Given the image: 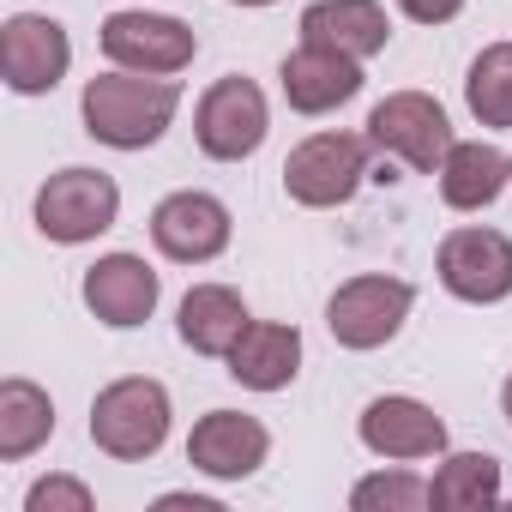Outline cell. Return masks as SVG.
Returning a JSON list of instances; mask_svg holds the SVG:
<instances>
[{
  "instance_id": "6da1fadb",
  "label": "cell",
  "mask_w": 512,
  "mask_h": 512,
  "mask_svg": "<svg viewBox=\"0 0 512 512\" xmlns=\"http://www.w3.org/2000/svg\"><path fill=\"white\" fill-rule=\"evenodd\" d=\"M181 109V85L175 79H151V73H103L85 85L79 97V115H85V133L97 145H115V151H145L169 133Z\"/></svg>"
},
{
  "instance_id": "7a4b0ae2",
  "label": "cell",
  "mask_w": 512,
  "mask_h": 512,
  "mask_svg": "<svg viewBox=\"0 0 512 512\" xmlns=\"http://www.w3.org/2000/svg\"><path fill=\"white\" fill-rule=\"evenodd\" d=\"M91 440H97V452H109L121 464L151 458L169 440V392H163V380L127 374V380L103 386L91 398Z\"/></svg>"
},
{
  "instance_id": "3957f363",
  "label": "cell",
  "mask_w": 512,
  "mask_h": 512,
  "mask_svg": "<svg viewBox=\"0 0 512 512\" xmlns=\"http://www.w3.org/2000/svg\"><path fill=\"white\" fill-rule=\"evenodd\" d=\"M368 151H374L368 133H314L284 157V193L308 211L350 205L356 187L368 181Z\"/></svg>"
},
{
  "instance_id": "277c9868",
  "label": "cell",
  "mask_w": 512,
  "mask_h": 512,
  "mask_svg": "<svg viewBox=\"0 0 512 512\" xmlns=\"http://www.w3.org/2000/svg\"><path fill=\"white\" fill-rule=\"evenodd\" d=\"M368 139L374 151H386L392 163L416 169V175H440L446 151H452V121L428 91H392L374 103L368 115Z\"/></svg>"
},
{
  "instance_id": "5b68a950",
  "label": "cell",
  "mask_w": 512,
  "mask_h": 512,
  "mask_svg": "<svg viewBox=\"0 0 512 512\" xmlns=\"http://www.w3.org/2000/svg\"><path fill=\"white\" fill-rule=\"evenodd\" d=\"M121 217V187L103 169H61L37 187V229L61 247L109 235Z\"/></svg>"
},
{
  "instance_id": "8992f818",
  "label": "cell",
  "mask_w": 512,
  "mask_h": 512,
  "mask_svg": "<svg viewBox=\"0 0 512 512\" xmlns=\"http://www.w3.org/2000/svg\"><path fill=\"white\" fill-rule=\"evenodd\" d=\"M266 133H272L266 91L253 85V79H241V73H223V79L199 97V109H193V139H199V151L217 157V163L253 157V151L266 145Z\"/></svg>"
},
{
  "instance_id": "52a82bcc",
  "label": "cell",
  "mask_w": 512,
  "mask_h": 512,
  "mask_svg": "<svg viewBox=\"0 0 512 512\" xmlns=\"http://www.w3.org/2000/svg\"><path fill=\"white\" fill-rule=\"evenodd\" d=\"M97 43H103L109 67L151 73V79H169V73L193 67V55H199L193 25H181L169 13H109L103 31H97Z\"/></svg>"
},
{
  "instance_id": "ba28073f",
  "label": "cell",
  "mask_w": 512,
  "mask_h": 512,
  "mask_svg": "<svg viewBox=\"0 0 512 512\" xmlns=\"http://www.w3.org/2000/svg\"><path fill=\"white\" fill-rule=\"evenodd\" d=\"M410 302L416 290L404 278H386V272H368V278H350L332 290L326 302V326L344 350H380L398 338V326L410 320Z\"/></svg>"
},
{
  "instance_id": "9c48e42d",
  "label": "cell",
  "mask_w": 512,
  "mask_h": 512,
  "mask_svg": "<svg viewBox=\"0 0 512 512\" xmlns=\"http://www.w3.org/2000/svg\"><path fill=\"white\" fill-rule=\"evenodd\" d=\"M434 272H440L446 296H458V302H476V308L506 302L512 296V235L464 223V229H452L440 241Z\"/></svg>"
},
{
  "instance_id": "30bf717a",
  "label": "cell",
  "mask_w": 512,
  "mask_h": 512,
  "mask_svg": "<svg viewBox=\"0 0 512 512\" xmlns=\"http://www.w3.org/2000/svg\"><path fill=\"white\" fill-rule=\"evenodd\" d=\"M73 67V43L49 13H13L0 25V79L19 97H43L67 79Z\"/></svg>"
},
{
  "instance_id": "8fae6325",
  "label": "cell",
  "mask_w": 512,
  "mask_h": 512,
  "mask_svg": "<svg viewBox=\"0 0 512 512\" xmlns=\"http://www.w3.org/2000/svg\"><path fill=\"white\" fill-rule=\"evenodd\" d=\"M151 241L175 266H205V260H217V253L229 247V205L217 193L181 187V193H169L151 211Z\"/></svg>"
},
{
  "instance_id": "7c38bea8",
  "label": "cell",
  "mask_w": 512,
  "mask_h": 512,
  "mask_svg": "<svg viewBox=\"0 0 512 512\" xmlns=\"http://www.w3.org/2000/svg\"><path fill=\"white\" fill-rule=\"evenodd\" d=\"M266 452H272L266 422H260V416H241V410H211V416H199L193 434H187V464L205 470V476H217V482L253 476V470L266 464Z\"/></svg>"
},
{
  "instance_id": "4fadbf2b",
  "label": "cell",
  "mask_w": 512,
  "mask_h": 512,
  "mask_svg": "<svg viewBox=\"0 0 512 512\" xmlns=\"http://www.w3.org/2000/svg\"><path fill=\"white\" fill-rule=\"evenodd\" d=\"M157 296H163V284L139 253H103V260L85 272V308L115 332L145 326L157 314Z\"/></svg>"
},
{
  "instance_id": "5bb4252c",
  "label": "cell",
  "mask_w": 512,
  "mask_h": 512,
  "mask_svg": "<svg viewBox=\"0 0 512 512\" xmlns=\"http://www.w3.org/2000/svg\"><path fill=\"white\" fill-rule=\"evenodd\" d=\"M362 446L374 452V458H398V464H410V458H440L446 452V422L422 404V398H404V392H386V398H374L368 410H362Z\"/></svg>"
},
{
  "instance_id": "9a60e30c",
  "label": "cell",
  "mask_w": 512,
  "mask_h": 512,
  "mask_svg": "<svg viewBox=\"0 0 512 512\" xmlns=\"http://www.w3.org/2000/svg\"><path fill=\"white\" fill-rule=\"evenodd\" d=\"M278 85H284V103H290L296 115H332V109H344V103L362 91V61L302 43L296 55H284Z\"/></svg>"
},
{
  "instance_id": "2e32d148",
  "label": "cell",
  "mask_w": 512,
  "mask_h": 512,
  "mask_svg": "<svg viewBox=\"0 0 512 512\" xmlns=\"http://www.w3.org/2000/svg\"><path fill=\"white\" fill-rule=\"evenodd\" d=\"M223 362H229V380L247 392H284L302 374V332L284 320H247V332Z\"/></svg>"
},
{
  "instance_id": "e0dca14e",
  "label": "cell",
  "mask_w": 512,
  "mask_h": 512,
  "mask_svg": "<svg viewBox=\"0 0 512 512\" xmlns=\"http://www.w3.org/2000/svg\"><path fill=\"white\" fill-rule=\"evenodd\" d=\"M386 37H392V25H386L380 0H314V7L302 13V43L332 49V55H350V61L380 55Z\"/></svg>"
},
{
  "instance_id": "ac0fdd59",
  "label": "cell",
  "mask_w": 512,
  "mask_h": 512,
  "mask_svg": "<svg viewBox=\"0 0 512 512\" xmlns=\"http://www.w3.org/2000/svg\"><path fill=\"white\" fill-rule=\"evenodd\" d=\"M512 181V157L494 151L488 139H452L446 163H440V199L452 211H482L500 199V187Z\"/></svg>"
},
{
  "instance_id": "d6986e66",
  "label": "cell",
  "mask_w": 512,
  "mask_h": 512,
  "mask_svg": "<svg viewBox=\"0 0 512 512\" xmlns=\"http://www.w3.org/2000/svg\"><path fill=\"white\" fill-rule=\"evenodd\" d=\"M247 302L229 290V284H193L187 296H181V344L193 350V356H229L235 350V338L247 332Z\"/></svg>"
},
{
  "instance_id": "ffe728a7",
  "label": "cell",
  "mask_w": 512,
  "mask_h": 512,
  "mask_svg": "<svg viewBox=\"0 0 512 512\" xmlns=\"http://www.w3.org/2000/svg\"><path fill=\"white\" fill-rule=\"evenodd\" d=\"M55 434V398L37 380H0V458L19 464Z\"/></svg>"
},
{
  "instance_id": "44dd1931",
  "label": "cell",
  "mask_w": 512,
  "mask_h": 512,
  "mask_svg": "<svg viewBox=\"0 0 512 512\" xmlns=\"http://www.w3.org/2000/svg\"><path fill=\"white\" fill-rule=\"evenodd\" d=\"M488 500H500V458L488 452H452L428 482V506H488Z\"/></svg>"
},
{
  "instance_id": "7402d4cb",
  "label": "cell",
  "mask_w": 512,
  "mask_h": 512,
  "mask_svg": "<svg viewBox=\"0 0 512 512\" xmlns=\"http://www.w3.org/2000/svg\"><path fill=\"white\" fill-rule=\"evenodd\" d=\"M464 103H470V115L482 127H512V43H488L470 61Z\"/></svg>"
},
{
  "instance_id": "603a6c76",
  "label": "cell",
  "mask_w": 512,
  "mask_h": 512,
  "mask_svg": "<svg viewBox=\"0 0 512 512\" xmlns=\"http://www.w3.org/2000/svg\"><path fill=\"white\" fill-rule=\"evenodd\" d=\"M350 506L356 512H416V506H428V482L410 470H380L350 488Z\"/></svg>"
},
{
  "instance_id": "cb8c5ba5",
  "label": "cell",
  "mask_w": 512,
  "mask_h": 512,
  "mask_svg": "<svg viewBox=\"0 0 512 512\" xmlns=\"http://www.w3.org/2000/svg\"><path fill=\"white\" fill-rule=\"evenodd\" d=\"M25 512H91V488L79 476H43V482H31Z\"/></svg>"
},
{
  "instance_id": "d4e9b609",
  "label": "cell",
  "mask_w": 512,
  "mask_h": 512,
  "mask_svg": "<svg viewBox=\"0 0 512 512\" xmlns=\"http://www.w3.org/2000/svg\"><path fill=\"white\" fill-rule=\"evenodd\" d=\"M404 7V19H416V25H452L458 13H464V0H398Z\"/></svg>"
},
{
  "instance_id": "484cf974",
  "label": "cell",
  "mask_w": 512,
  "mask_h": 512,
  "mask_svg": "<svg viewBox=\"0 0 512 512\" xmlns=\"http://www.w3.org/2000/svg\"><path fill=\"white\" fill-rule=\"evenodd\" d=\"M157 506H193V512H217V500H205V494H163Z\"/></svg>"
},
{
  "instance_id": "4316f807",
  "label": "cell",
  "mask_w": 512,
  "mask_h": 512,
  "mask_svg": "<svg viewBox=\"0 0 512 512\" xmlns=\"http://www.w3.org/2000/svg\"><path fill=\"white\" fill-rule=\"evenodd\" d=\"M500 410H506V422H512V374H506V386H500Z\"/></svg>"
},
{
  "instance_id": "83f0119b",
  "label": "cell",
  "mask_w": 512,
  "mask_h": 512,
  "mask_svg": "<svg viewBox=\"0 0 512 512\" xmlns=\"http://www.w3.org/2000/svg\"><path fill=\"white\" fill-rule=\"evenodd\" d=\"M235 7H272V0H235Z\"/></svg>"
}]
</instances>
